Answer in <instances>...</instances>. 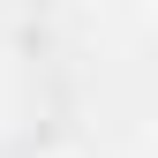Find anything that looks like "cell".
Masks as SVG:
<instances>
[{
    "label": "cell",
    "instance_id": "1",
    "mask_svg": "<svg viewBox=\"0 0 158 158\" xmlns=\"http://www.w3.org/2000/svg\"><path fill=\"white\" fill-rule=\"evenodd\" d=\"M38 158H75V151H38Z\"/></svg>",
    "mask_w": 158,
    "mask_h": 158
},
{
    "label": "cell",
    "instance_id": "2",
    "mask_svg": "<svg viewBox=\"0 0 158 158\" xmlns=\"http://www.w3.org/2000/svg\"><path fill=\"white\" fill-rule=\"evenodd\" d=\"M151 8H158V0H151Z\"/></svg>",
    "mask_w": 158,
    "mask_h": 158
}]
</instances>
